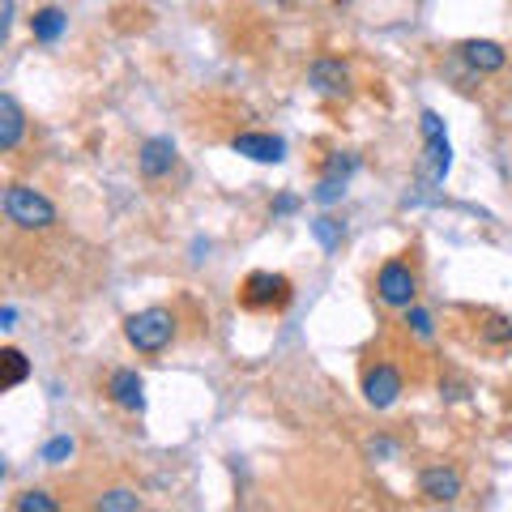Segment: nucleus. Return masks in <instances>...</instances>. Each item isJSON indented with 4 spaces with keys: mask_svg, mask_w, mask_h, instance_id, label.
<instances>
[{
    "mask_svg": "<svg viewBox=\"0 0 512 512\" xmlns=\"http://www.w3.org/2000/svg\"><path fill=\"white\" fill-rule=\"evenodd\" d=\"M124 338L137 355H163V350L175 342V316L167 308H146L133 312L124 320Z\"/></svg>",
    "mask_w": 512,
    "mask_h": 512,
    "instance_id": "f257e3e1",
    "label": "nucleus"
},
{
    "mask_svg": "<svg viewBox=\"0 0 512 512\" xmlns=\"http://www.w3.org/2000/svg\"><path fill=\"white\" fill-rule=\"evenodd\" d=\"M448 167H453V146H448V137H444V120L436 111H423V154H419V163H414V175L436 188V184H444Z\"/></svg>",
    "mask_w": 512,
    "mask_h": 512,
    "instance_id": "f03ea898",
    "label": "nucleus"
},
{
    "mask_svg": "<svg viewBox=\"0 0 512 512\" xmlns=\"http://www.w3.org/2000/svg\"><path fill=\"white\" fill-rule=\"evenodd\" d=\"M5 218L22 231H47L56 222V205L30 184H9L5 188Z\"/></svg>",
    "mask_w": 512,
    "mask_h": 512,
    "instance_id": "7ed1b4c3",
    "label": "nucleus"
},
{
    "mask_svg": "<svg viewBox=\"0 0 512 512\" xmlns=\"http://www.w3.org/2000/svg\"><path fill=\"white\" fill-rule=\"evenodd\" d=\"M239 303L252 312H282L291 303V278L286 274H269V269H256L239 286Z\"/></svg>",
    "mask_w": 512,
    "mask_h": 512,
    "instance_id": "20e7f679",
    "label": "nucleus"
},
{
    "mask_svg": "<svg viewBox=\"0 0 512 512\" xmlns=\"http://www.w3.org/2000/svg\"><path fill=\"white\" fill-rule=\"evenodd\" d=\"M376 295H380V303H389V308H410L414 295H419V278H414L410 265L389 261L376 274Z\"/></svg>",
    "mask_w": 512,
    "mask_h": 512,
    "instance_id": "39448f33",
    "label": "nucleus"
},
{
    "mask_svg": "<svg viewBox=\"0 0 512 512\" xmlns=\"http://www.w3.org/2000/svg\"><path fill=\"white\" fill-rule=\"evenodd\" d=\"M363 397H367V406H376V410H389L397 397H402V372H397L393 363H376V367H367V376H363Z\"/></svg>",
    "mask_w": 512,
    "mask_h": 512,
    "instance_id": "423d86ee",
    "label": "nucleus"
},
{
    "mask_svg": "<svg viewBox=\"0 0 512 512\" xmlns=\"http://www.w3.org/2000/svg\"><path fill=\"white\" fill-rule=\"evenodd\" d=\"M308 82H312V90L320 94V99H346L350 94V69L342 60H316Z\"/></svg>",
    "mask_w": 512,
    "mask_h": 512,
    "instance_id": "0eeeda50",
    "label": "nucleus"
},
{
    "mask_svg": "<svg viewBox=\"0 0 512 512\" xmlns=\"http://www.w3.org/2000/svg\"><path fill=\"white\" fill-rule=\"evenodd\" d=\"M231 150L252 158V163H282V158H286V141L274 137V133H239L231 141Z\"/></svg>",
    "mask_w": 512,
    "mask_h": 512,
    "instance_id": "6e6552de",
    "label": "nucleus"
},
{
    "mask_svg": "<svg viewBox=\"0 0 512 512\" xmlns=\"http://www.w3.org/2000/svg\"><path fill=\"white\" fill-rule=\"evenodd\" d=\"M457 52H461V60H466L474 73H500L508 64V52L495 39H466Z\"/></svg>",
    "mask_w": 512,
    "mask_h": 512,
    "instance_id": "1a4fd4ad",
    "label": "nucleus"
},
{
    "mask_svg": "<svg viewBox=\"0 0 512 512\" xmlns=\"http://www.w3.org/2000/svg\"><path fill=\"white\" fill-rule=\"evenodd\" d=\"M107 393H111V402L124 406V410H146V380H141L137 372H128V367H120V372H111L107 380Z\"/></svg>",
    "mask_w": 512,
    "mask_h": 512,
    "instance_id": "9d476101",
    "label": "nucleus"
},
{
    "mask_svg": "<svg viewBox=\"0 0 512 512\" xmlns=\"http://www.w3.org/2000/svg\"><path fill=\"white\" fill-rule=\"evenodd\" d=\"M137 167L146 180H163V175H171V167H175V146L167 137H150L137 154Z\"/></svg>",
    "mask_w": 512,
    "mask_h": 512,
    "instance_id": "9b49d317",
    "label": "nucleus"
},
{
    "mask_svg": "<svg viewBox=\"0 0 512 512\" xmlns=\"http://www.w3.org/2000/svg\"><path fill=\"white\" fill-rule=\"evenodd\" d=\"M419 491L427 495L431 504H453L461 495V474L453 466H436V470H427L419 478Z\"/></svg>",
    "mask_w": 512,
    "mask_h": 512,
    "instance_id": "f8f14e48",
    "label": "nucleus"
},
{
    "mask_svg": "<svg viewBox=\"0 0 512 512\" xmlns=\"http://www.w3.org/2000/svg\"><path fill=\"white\" fill-rule=\"evenodd\" d=\"M22 133H26V116L13 94H0V150L13 154L22 146Z\"/></svg>",
    "mask_w": 512,
    "mask_h": 512,
    "instance_id": "ddd939ff",
    "label": "nucleus"
},
{
    "mask_svg": "<svg viewBox=\"0 0 512 512\" xmlns=\"http://www.w3.org/2000/svg\"><path fill=\"white\" fill-rule=\"evenodd\" d=\"M64 26H69V13L56 9V5H43V9L30 13V35L39 43H56L64 35Z\"/></svg>",
    "mask_w": 512,
    "mask_h": 512,
    "instance_id": "4468645a",
    "label": "nucleus"
},
{
    "mask_svg": "<svg viewBox=\"0 0 512 512\" xmlns=\"http://www.w3.org/2000/svg\"><path fill=\"white\" fill-rule=\"evenodd\" d=\"M312 235H316V244L320 248H325V252H333V248H338L342 244V222L338 218H329V214H320V218H312Z\"/></svg>",
    "mask_w": 512,
    "mask_h": 512,
    "instance_id": "2eb2a0df",
    "label": "nucleus"
},
{
    "mask_svg": "<svg viewBox=\"0 0 512 512\" xmlns=\"http://www.w3.org/2000/svg\"><path fill=\"white\" fill-rule=\"evenodd\" d=\"M0 359H5V389H18V384L30 376V363H26V355H22L18 346H9Z\"/></svg>",
    "mask_w": 512,
    "mask_h": 512,
    "instance_id": "dca6fc26",
    "label": "nucleus"
},
{
    "mask_svg": "<svg viewBox=\"0 0 512 512\" xmlns=\"http://www.w3.org/2000/svg\"><path fill=\"white\" fill-rule=\"evenodd\" d=\"M99 508H103V512H137V508H141V495H137V491L116 487V491L99 495Z\"/></svg>",
    "mask_w": 512,
    "mask_h": 512,
    "instance_id": "f3484780",
    "label": "nucleus"
},
{
    "mask_svg": "<svg viewBox=\"0 0 512 512\" xmlns=\"http://www.w3.org/2000/svg\"><path fill=\"white\" fill-rule=\"evenodd\" d=\"M342 197H346V180H342V175H325V180L312 188V201L316 205H338Z\"/></svg>",
    "mask_w": 512,
    "mask_h": 512,
    "instance_id": "a211bd4d",
    "label": "nucleus"
},
{
    "mask_svg": "<svg viewBox=\"0 0 512 512\" xmlns=\"http://www.w3.org/2000/svg\"><path fill=\"white\" fill-rule=\"evenodd\" d=\"M13 508H18V512H56V500L47 491H26V495L13 500Z\"/></svg>",
    "mask_w": 512,
    "mask_h": 512,
    "instance_id": "6ab92c4d",
    "label": "nucleus"
},
{
    "mask_svg": "<svg viewBox=\"0 0 512 512\" xmlns=\"http://www.w3.org/2000/svg\"><path fill=\"white\" fill-rule=\"evenodd\" d=\"M69 457H73V440H69V436H56L52 444L43 448V461H47V466H64Z\"/></svg>",
    "mask_w": 512,
    "mask_h": 512,
    "instance_id": "aec40b11",
    "label": "nucleus"
},
{
    "mask_svg": "<svg viewBox=\"0 0 512 512\" xmlns=\"http://www.w3.org/2000/svg\"><path fill=\"white\" fill-rule=\"evenodd\" d=\"M355 167H359L355 154H333L325 163V175H342V180H346V175H355Z\"/></svg>",
    "mask_w": 512,
    "mask_h": 512,
    "instance_id": "412c9836",
    "label": "nucleus"
},
{
    "mask_svg": "<svg viewBox=\"0 0 512 512\" xmlns=\"http://www.w3.org/2000/svg\"><path fill=\"white\" fill-rule=\"evenodd\" d=\"M406 325H410L414 333H419V338H431V316H427L423 308H414V303L406 308Z\"/></svg>",
    "mask_w": 512,
    "mask_h": 512,
    "instance_id": "4be33fe9",
    "label": "nucleus"
},
{
    "mask_svg": "<svg viewBox=\"0 0 512 512\" xmlns=\"http://www.w3.org/2000/svg\"><path fill=\"white\" fill-rule=\"evenodd\" d=\"M483 333H487V342H512V320L495 316V320H491V325H487Z\"/></svg>",
    "mask_w": 512,
    "mask_h": 512,
    "instance_id": "5701e85b",
    "label": "nucleus"
},
{
    "mask_svg": "<svg viewBox=\"0 0 512 512\" xmlns=\"http://www.w3.org/2000/svg\"><path fill=\"white\" fill-rule=\"evenodd\" d=\"M295 210H299V197H291V192H286V197H278V201H274V214H278V218L295 214Z\"/></svg>",
    "mask_w": 512,
    "mask_h": 512,
    "instance_id": "b1692460",
    "label": "nucleus"
},
{
    "mask_svg": "<svg viewBox=\"0 0 512 512\" xmlns=\"http://www.w3.org/2000/svg\"><path fill=\"white\" fill-rule=\"evenodd\" d=\"M13 320H18V308H13V303H5V308H0V325L13 329Z\"/></svg>",
    "mask_w": 512,
    "mask_h": 512,
    "instance_id": "393cba45",
    "label": "nucleus"
},
{
    "mask_svg": "<svg viewBox=\"0 0 512 512\" xmlns=\"http://www.w3.org/2000/svg\"><path fill=\"white\" fill-rule=\"evenodd\" d=\"M367 453H372V457H389V453H393V444H389V440H376L372 448H367Z\"/></svg>",
    "mask_w": 512,
    "mask_h": 512,
    "instance_id": "a878e982",
    "label": "nucleus"
},
{
    "mask_svg": "<svg viewBox=\"0 0 512 512\" xmlns=\"http://www.w3.org/2000/svg\"><path fill=\"white\" fill-rule=\"evenodd\" d=\"M13 26V0H5V30Z\"/></svg>",
    "mask_w": 512,
    "mask_h": 512,
    "instance_id": "bb28decb",
    "label": "nucleus"
}]
</instances>
